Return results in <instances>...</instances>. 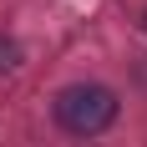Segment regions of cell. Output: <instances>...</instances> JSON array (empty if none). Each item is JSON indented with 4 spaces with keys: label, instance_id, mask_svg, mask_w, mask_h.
<instances>
[{
    "label": "cell",
    "instance_id": "1",
    "mask_svg": "<svg viewBox=\"0 0 147 147\" xmlns=\"http://www.w3.org/2000/svg\"><path fill=\"white\" fill-rule=\"evenodd\" d=\"M117 112H122L117 91L102 86V81H71V86H61L56 102H51L56 127L71 132V137H102L107 127L117 122Z\"/></svg>",
    "mask_w": 147,
    "mask_h": 147
},
{
    "label": "cell",
    "instance_id": "2",
    "mask_svg": "<svg viewBox=\"0 0 147 147\" xmlns=\"http://www.w3.org/2000/svg\"><path fill=\"white\" fill-rule=\"evenodd\" d=\"M15 66H20V46H15L10 36H0V76L15 71Z\"/></svg>",
    "mask_w": 147,
    "mask_h": 147
},
{
    "label": "cell",
    "instance_id": "3",
    "mask_svg": "<svg viewBox=\"0 0 147 147\" xmlns=\"http://www.w3.org/2000/svg\"><path fill=\"white\" fill-rule=\"evenodd\" d=\"M142 30H147V10H142Z\"/></svg>",
    "mask_w": 147,
    "mask_h": 147
}]
</instances>
